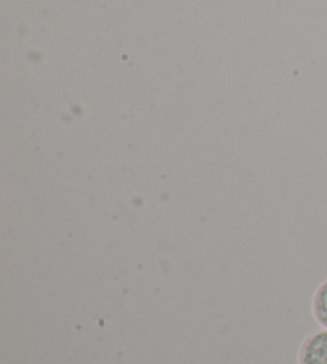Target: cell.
<instances>
[{
    "label": "cell",
    "instance_id": "1",
    "mask_svg": "<svg viewBox=\"0 0 327 364\" xmlns=\"http://www.w3.org/2000/svg\"><path fill=\"white\" fill-rule=\"evenodd\" d=\"M299 364H327V329L306 337L300 347Z\"/></svg>",
    "mask_w": 327,
    "mask_h": 364
},
{
    "label": "cell",
    "instance_id": "2",
    "mask_svg": "<svg viewBox=\"0 0 327 364\" xmlns=\"http://www.w3.org/2000/svg\"><path fill=\"white\" fill-rule=\"evenodd\" d=\"M313 315L316 321L327 329V279L319 284L313 296Z\"/></svg>",
    "mask_w": 327,
    "mask_h": 364
}]
</instances>
